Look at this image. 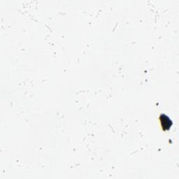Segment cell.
Instances as JSON below:
<instances>
[{"mask_svg": "<svg viewBox=\"0 0 179 179\" xmlns=\"http://www.w3.org/2000/svg\"><path fill=\"white\" fill-rule=\"evenodd\" d=\"M162 120V125L165 129H169L171 127V126L172 125V121L167 116H164V115H162L161 116Z\"/></svg>", "mask_w": 179, "mask_h": 179, "instance_id": "obj_1", "label": "cell"}]
</instances>
